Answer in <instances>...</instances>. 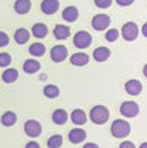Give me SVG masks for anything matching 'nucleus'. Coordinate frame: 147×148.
Instances as JSON below:
<instances>
[{"label": "nucleus", "mask_w": 147, "mask_h": 148, "mask_svg": "<svg viewBox=\"0 0 147 148\" xmlns=\"http://www.w3.org/2000/svg\"><path fill=\"white\" fill-rule=\"evenodd\" d=\"M89 117L92 120V123H94L96 125H103L109 121V117H110V111L106 106H101V104H97L92 107V110L89 112Z\"/></svg>", "instance_id": "nucleus-1"}, {"label": "nucleus", "mask_w": 147, "mask_h": 148, "mask_svg": "<svg viewBox=\"0 0 147 148\" xmlns=\"http://www.w3.org/2000/svg\"><path fill=\"white\" fill-rule=\"evenodd\" d=\"M130 131H131V127L126 120L117 118L111 124V135L114 138H126L130 134Z\"/></svg>", "instance_id": "nucleus-2"}, {"label": "nucleus", "mask_w": 147, "mask_h": 148, "mask_svg": "<svg viewBox=\"0 0 147 148\" xmlns=\"http://www.w3.org/2000/svg\"><path fill=\"white\" fill-rule=\"evenodd\" d=\"M92 43H93L92 34L89 32H86V30H80L73 36V44L80 50H84V49L90 47Z\"/></svg>", "instance_id": "nucleus-3"}, {"label": "nucleus", "mask_w": 147, "mask_h": 148, "mask_svg": "<svg viewBox=\"0 0 147 148\" xmlns=\"http://www.w3.org/2000/svg\"><path fill=\"white\" fill-rule=\"evenodd\" d=\"M139 26L134 21H127L126 24H123L121 27V37L126 41H134L139 37Z\"/></svg>", "instance_id": "nucleus-4"}, {"label": "nucleus", "mask_w": 147, "mask_h": 148, "mask_svg": "<svg viewBox=\"0 0 147 148\" xmlns=\"http://www.w3.org/2000/svg\"><path fill=\"white\" fill-rule=\"evenodd\" d=\"M110 23H111L110 16L103 14V13L96 14V16L92 18V27L94 29V30H97V32L107 30V29H109V26H110Z\"/></svg>", "instance_id": "nucleus-5"}, {"label": "nucleus", "mask_w": 147, "mask_h": 148, "mask_svg": "<svg viewBox=\"0 0 147 148\" xmlns=\"http://www.w3.org/2000/svg\"><path fill=\"white\" fill-rule=\"evenodd\" d=\"M24 134L27 135V137H30V138H37L40 134H41V124L37 121V120H27L26 123H24Z\"/></svg>", "instance_id": "nucleus-6"}, {"label": "nucleus", "mask_w": 147, "mask_h": 148, "mask_svg": "<svg viewBox=\"0 0 147 148\" xmlns=\"http://www.w3.org/2000/svg\"><path fill=\"white\" fill-rule=\"evenodd\" d=\"M120 112L126 118H133L140 112V107L136 101H124L120 106Z\"/></svg>", "instance_id": "nucleus-7"}, {"label": "nucleus", "mask_w": 147, "mask_h": 148, "mask_svg": "<svg viewBox=\"0 0 147 148\" xmlns=\"http://www.w3.org/2000/svg\"><path fill=\"white\" fill-rule=\"evenodd\" d=\"M69 56V51H67V47L66 46H61V44H57L55 47H52L50 50V58L52 61L55 63H61L67 58Z\"/></svg>", "instance_id": "nucleus-8"}, {"label": "nucleus", "mask_w": 147, "mask_h": 148, "mask_svg": "<svg viewBox=\"0 0 147 148\" xmlns=\"http://www.w3.org/2000/svg\"><path fill=\"white\" fill-rule=\"evenodd\" d=\"M124 90H126V92H127L129 95L136 97V95L141 94V91H143V84H141V81L133 78V80L126 81V84H124Z\"/></svg>", "instance_id": "nucleus-9"}, {"label": "nucleus", "mask_w": 147, "mask_h": 148, "mask_svg": "<svg viewBox=\"0 0 147 148\" xmlns=\"http://www.w3.org/2000/svg\"><path fill=\"white\" fill-rule=\"evenodd\" d=\"M86 137H87L86 131L83 128H80V127H76V128L69 131V141L72 144H80V143H83L86 140Z\"/></svg>", "instance_id": "nucleus-10"}, {"label": "nucleus", "mask_w": 147, "mask_h": 148, "mask_svg": "<svg viewBox=\"0 0 147 148\" xmlns=\"http://www.w3.org/2000/svg\"><path fill=\"white\" fill-rule=\"evenodd\" d=\"M111 56V51L109 47H104V46H100L97 49H94L93 51V58L97 61V63H104L110 58Z\"/></svg>", "instance_id": "nucleus-11"}, {"label": "nucleus", "mask_w": 147, "mask_h": 148, "mask_svg": "<svg viewBox=\"0 0 147 148\" xmlns=\"http://www.w3.org/2000/svg\"><path fill=\"white\" fill-rule=\"evenodd\" d=\"M59 7H60L59 0H43L40 3V9L44 14H55L59 10Z\"/></svg>", "instance_id": "nucleus-12"}, {"label": "nucleus", "mask_w": 147, "mask_h": 148, "mask_svg": "<svg viewBox=\"0 0 147 148\" xmlns=\"http://www.w3.org/2000/svg\"><path fill=\"white\" fill-rule=\"evenodd\" d=\"M70 120H72V123H73L76 127H81V125L86 124L87 115H86V112L81 110V108H76V110H73L72 114H70Z\"/></svg>", "instance_id": "nucleus-13"}, {"label": "nucleus", "mask_w": 147, "mask_h": 148, "mask_svg": "<svg viewBox=\"0 0 147 148\" xmlns=\"http://www.w3.org/2000/svg\"><path fill=\"white\" fill-rule=\"evenodd\" d=\"M89 61H90L89 54H86V53H83V51L74 53V54H72V57H70L72 66H76V67H83V66L89 64Z\"/></svg>", "instance_id": "nucleus-14"}, {"label": "nucleus", "mask_w": 147, "mask_h": 148, "mask_svg": "<svg viewBox=\"0 0 147 148\" xmlns=\"http://www.w3.org/2000/svg\"><path fill=\"white\" fill-rule=\"evenodd\" d=\"M61 17L67 23H73V21H76L79 18V9L76 6H67V7H64V10L61 13Z\"/></svg>", "instance_id": "nucleus-15"}, {"label": "nucleus", "mask_w": 147, "mask_h": 148, "mask_svg": "<svg viewBox=\"0 0 147 148\" xmlns=\"http://www.w3.org/2000/svg\"><path fill=\"white\" fill-rule=\"evenodd\" d=\"M67 120H69V114L63 108H57L52 114V121L55 123L56 125H64L67 123Z\"/></svg>", "instance_id": "nucleus-16"}, {"label": "nucleus", "mask_w": 147, "mask_h": 148, "mask_svg": "<svg viewBox=\"0 0 147 148\" xmlns=\"http://www.w3.org/2000/svg\"><path fill=\"white\" fill-rule=\"evenodd\" d=\"M40 70V63L36 58H27L23 63V71L26 74H36Z\"/></svg>", "instance_id": "nucleus-17"}, {"label": "nucleus", "mask_w": 147, "mask_h": 148, "mask_svg": "<svg viewBox=\"0 0 147 148\" xmlns=\"http://www.w3.org/2000/svg\"><path fill=\"white\" fill-rule=\"evenodd\" d=\"M13 9L17 14H26L32 9V1L30 0H16Z\"/></svg>", "instance_id": "nucleus-18"}, {"label": "nucleus", "mask_w": 147, "mask_h": 148, "mask_svg": "<svg viewBox=\"0 0 147 148\" xmlns=\"http://www.w3.org/2000/svg\"><path fill=\"white\" fill-rule=\"evenodd\" d=\"M70 27L66 26V24H57L53 30V34L57 40H66L67 37L70 36Z\"/></svg>", "instance_id": "nucleus-19"}, {"label": "nucleus", "mask_w": 147, "mask_h": 148, "mask_svg": "<svg viewBox=\"0 0 147 148\" xmlns=\"http://www.w3.org/2000/svg\"><path fill=\"white\" fill-rule=\"evenodd\" d=\"M49 33V27L44 23H35L32 27V34L36 38H44Z\"/></svg>", "instance_id": "nucleus-20"}, {"label": "nucleus", "mask_w": 147, "mask_h": 148, "mask_svg": "<svg viewBox=\"0 0 147 148\" xmlns=\"http://www.w3.org/2000/svg\"><path fill=\"white\" fill-rule=\"evenodd\" d=\"M0 123H1L4 127H13V125L17 123V115H16V112H13V111H6V112L0 117Z\"/></svg>", "instance_id": "nucleus-21"}, {"label": "nucleus", "mask_w": 147, "mask_h": 148, "mask_svg": "<svg viewBox=\"0 0 147 148\" xmlns=\"http://www.w3.org/2000/svg\"><path fill=\"white\" fill-rule=\"evenodd\" d=\"M19 78V71L16 69H12V67H7L3 73H1V80L7 84H12L14 83L16 80Z\"/></svg>", "instance_id": "nucleus-22"}, {"label": "nucleus", "mask_w": 147, "mask_h": 148, "mask_svg": "<svg viewBox=\"0 0 147 148\" xmlns=\"http://www.w3.org/2000/svg\"><path fill=\"white\" fill-rule=\"evenodd\" d=\"M29 38H30V32L24 27H20L14 32V41L17 44H26L29 41Z\"/></svg>", "instance_id": "nucleus-23"}, {"label": "nucleus", "mask_w": 147, "mask_h": 148, "mask_svg": "<svg viewBox=\"0 0 147 148\" xmlns=\"http://www.w3.org/2000/svg\"><path fill=\"white\" fill-rule=\"evenodd\" d=\"M29 53L33 56V57H41V56H44V53H46V46L43 43H33L29 47Z\"/></svg>", "instance_id": "nucleus-24"}, {"label": "nucleus", "mask_w": 147, "mask_h": 148, "mask_svg": "<svg viewBox=\"0 0 147 148\" xmlns=\"http://www.w3.org/2000/svg\"><path fill=\"white\" fill-rule=\"evenodd\" d=\"M43 94L47 98H57L60 95V88L57 86H55V84H47L43 88Z\"/></svg>", "instance_id": "nucleus-25"}, {"label": "nucleus", "mask_w": 147, "mask_h": 148, "mask_svg": "<svg viewBox=\"0 0 147 148\" xmlns=\"http://www.w3.org/2000/svg\"><path fill=\"white\" fill-rule=\"evenodd\" d=\"M63 145V137L60 134H53L47 140V147L49 148H60Z\"/></svg>", "instance_id": "nucleus-26"}, {"label": "nucleus", "mask_w": 147, "mask_h": 148, "mask_svg": "<svg viewBox=\"0 0 147 148\" xmlns=\"http://www.w3.org/2000/svg\"><path fill=\"white\" fill-rule=\"evenodd\" d=\"M104 37H106L107 41L113 43V41H116V40L120 37V32H119L117 29H107V32H106Z\"/></svg>", "instance_id": "nucleus-27"}, {"label": "nucleus", "mask_w": 147, "mask_h": 148, "mask_svg": "<svg viewBox=\"0 0 147 148\" xmlns=\"http://www.w3.org/2000/svg\"><path fill=\"white\" fill-rule=\"evenodd\" d=\"M12 64V56L9 53H0V67L7 69Z\"/></svg>", "instance_id": "nucleus-28"}, {"label": "nucleus", "mask_w": 147, "mask_h": 148, "mask_svg": "<svg viewBox=\"0 0 147 148\" xmlns=\"http://www.w3.org/2000/svg\"><path fill=\"white\" fill-rule=\"evenodd\" d=\"M111 3H113V0H94V4L99 9H109Z\"/></svg>", "instance_id": "nucleus-29"}, {"label": "nucleus", "mask_w": 147, "mask_h": 148, "mask_svg": "<svg viewBox=\"0 0 147 148\" xmlns=\"http://www.w3.org/2000/svg\"><path fill=\"white\" fill-rule=\"evenodd\" d=\"M9 41H10V38L7 36V33L0 32V47H6L9 44Z\"/></svg>", "instance_id": "nucleus-30"}, {"label": "nucleus", "mask_w": 147, "mask_h": 148, "mask_svg": "<svg viewBox=\"0 0 147 148\" xmlns=\"http://www.w3.org/2000/svg\"><path fill=\"white\" fill-rule=\"evenodd\" d=\"M116 3L121 7H127V6H131L134 3V0H116Z\"/></svg>", "instance_id": "nucleus-31"}, {"label": "nucleus", "mask_w": 147, "mask_h": 148, "mask_svg": "<svg viewBox=\"0 0 147 148\" xmlns=\"http://www.w3.org/2000/svg\"><path fill=\"white\" fill-rule=\"evenodd\" d=\"M119 148H136V145H134L131 141H123V143L119 145Z\"/></svg>", "instance_id": "nucleus-32"}, {"label": "nucleus", "mask_w": 147, "mask_h": 148, "mask_svg": "<svg viewBox=\"0 0 147 148\" xmlns=\"http://www.w3.org/2000/svg\"><path fill=\"white\" fill-rule=\"evenodd\" d=\"M24 148H40V145L37 144L36 141H29V143L26 144V147Z\"/></svg>", "instance_id": "nucleus-33"}, {"label": "nucleus", "mask_w": 147, "mask_h": 148, "mask_svg": "<svg viewBox=\"0 0 147 148\" xmlns=\"http://www.w3.org/2000/svg\"><path fill=\"white\" fill-rule=\"evenodd\" d=\"M83 148H100L96 143H86L84 145H83Z\"/></svg>", "instance_id": "nucleus-34"}, {"label": "nucleus", "mask_w": 147, "mask_h": 148, "mask_svg": "<svg viewBox=\"0 0 147 148\" xmlns=\"http://www.w3.org/2000/svg\"><path fill=\"white\" fill-rule=\"evenodd\" d=\"M141 33H143V36L147 38V21L143 24V27H141Z\"/></svg>", "instance_id": "nucleus-35"}, {"label": "nucleus", "mask_w": 147, "mask_h": 148, "mask_svg": "<svg viewBox=\"0 0 147 148\" xmlns=\"http://www.w3.org/2000/svg\"><path fill=\"white\" fill-rule=\"evenodd\" d=\"M143 74H144V77L147 78V64H144V67H143Z\"/></svg>", "instance_id": "nucleus-36"}, {"label": "nucleus", "mask_w": 147, "mask_h": 148, "mask_svg": "<svg viewBox=\"0 0 147 148\" xmlns=\"http://www.w3.org/2000/svg\"><path fill=\"white\" fill-rule=\"evenodd\" d=\"M39 78H40V80H46V78H47V75H46V74H41Z\"/></svg>", "instance_id": "nucleus-37"}, {"label": "nucleus", "mask_w": 147, "mask_h": 148, "mask_svg": "<svg viewBox=\"0 0 147 148\" xmlns=\"http://www.w3.org/2000/svg\"><path fill=\"white\" fill-rule=\"evenodd\" d=\"M139 148H147V141H146V143H143V144H141Z\"/></svg>", "instance_id": "nucleus-38"}]
</instances>
